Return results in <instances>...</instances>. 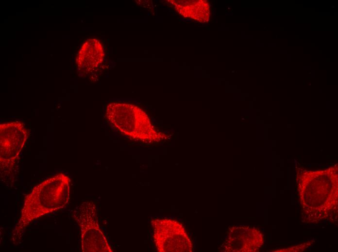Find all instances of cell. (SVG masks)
Segmentation results:
<instances>
[{
  "mask_svg": "<svg viewBox=\"0 0 338 252\" xmlns=\"http://www.w3.org/2000/svg\"><path fill=\"white\" fill-rule=\"evenodd\" d=\"M70 179L61 173L35 186L24 198L20 218L12 233L14 243L23 237L34 220L65 207L69 200Z\"/></svg>",
  "mask_w": 338,
  "mask_h": 252,
  "instance_id": "obj_1",
  "label": "cell"
},
{
  "mask_svg": "<svg viewBox=\"0 0 338 252\" xmlns=\"http://www.w3.org/2000/svg\"><path fill=\"white\" fill-rule=\"evenodd\" d=\"M105 115L112 125L131 138L145 142L157 138L148 116L136 106L112 102L107 105Z\"/></svg>",
  "mask_w": 338,
  "mask_h": 252,
  "instance_id": "obj_2",
  "label": "cell"
},
{
  "mask_svg": "<svg viewBox=\"0 0 338 252\" xmlns=\"http://www.w3.org/2000/svg\"><path fill=\"white\" fill-rule=\"evenodd\" d=\"M0 131V177L10 180L17 173L19 155L28 133L23 124L17 121L1 124Z\"/></svg>",
  "mask_w": 338,
  "mask_h": 252,
  "instance_id": "obj_3",
  "label": "cell"
},
{
  "mask_svg": "<svg viewBox=\"0 0 338 252\" xmlns=\"http://www.w3.org/2000/svg\"><path fill=\"white\" fill-rule=\"evenodd\" d=\"M94 202H84L74 211L73 217L80 230L81 250L84 252H112L110 245L98 221Z\"/></svg>",
  "mask_w": 338,
  "mask_h": 252,
  "instance_id": "obj_4",
  "label": "cell"
},
{
  "mask_svg": "<svg viewBox=\"0 0 338 252\" xmlns=\"http://www.w3.org/2000/svg\"><path fill=\"white\" fill-rule=\"evenodd\" d=\"M152 239L160 252H191L193 244L183 224L170 218H158L151 221Z\"/></svg>",
  "mask_w": 338,
  "mask_h": 252,
  "instance_id": "obj_5",
  "label": "cell"
},
{
  "mask_svg": "<svg viewBox=\"0 0 338 252\" xmlns=\"http://www.w3.org/2000/svg\"><path fill=\"white\" fill-rule=\"evenodd\" d=\"M104 57V52L101 43L98 39H89L82 46L76 63L81 71L89 73L102 63Z\"/></svg>",
  "mask_w": 338,
  "mask_h": 252,
  "instance_id": "obj_6",
  "label": "cell"
}]
</instances>
